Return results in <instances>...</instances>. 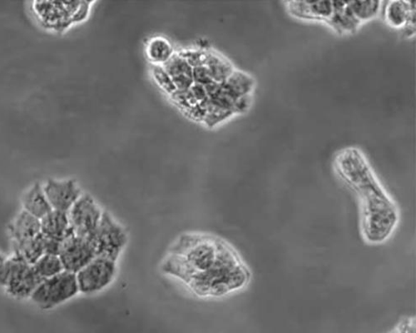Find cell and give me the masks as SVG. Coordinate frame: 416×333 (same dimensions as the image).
Masks as SVG:
<instances>
[{"instance_id": "cell-1", "label": "cell", "mask_w": 416, "mask_h": 333, "mask_svg": "<svg viewBox=\"0 0 416 333\" xmlns=\"http://www.w3.org/2000/svg\"><path fill=\"white\" fill-rule=\"evenodd\" d=\"M162 270L200 297H220L244 290L251 280L249 266L219 237L188 233L168 251Z\"/></svg>"}, {"instance_id": "cell-2", "label": "cell", "mask_w": 416, "mask_h": 333, "mask_svg": "<svg viewBox=\"0 0 416 333\" xmlns=\"http://www.w3.org/2000/svg\"><path fill=\"white\" fill-rule=\"evenodd\" d=\"M336 175L354 193L359 205L360 236L366 245H384L400 222L397 203L381 185L368 159L358 148H348L336 155Z\"/></svg>"}, {"instance_id": "cell-3", "label": "cell", "mask_w": 416, "mask_h": 333, "mask_svg": "<svg viewBox=\"0 0 416 333\" xmlns=\"http://www.w3.org/2000/svg\"><path fill=\"white\" fill-rule=\"evenodd\" d=\"M43 281L33 265L17 253L8 258L0 267V285L6 288L9 295L16 299L31 297Z\"/></svg>"}, {"instance_id": "cell-4", "label": "cell", "mask_w": 416, "mask_h": 333, "mask_svg": "<svg viewBox=\"0 0 416 333\" xmlns=\"http://www.w3.org/2000/svg\"><path fill=\"white\" fill-rule=\"evenodd\" d=\"M78 292L76 273L64 270L43 280L32 293L31 299L41 309L48 310L71 299Z\"/></svg>"}, {"instance_id": "cell-5", "label": "cell", "mask_w": 416, "mask_h": 333, "mask_svg": "<svg viewBox=\"0 0 416 333\" xmlns=\"http://www.w3.org/2000/svg\"><path fill=\"white\" fill-rule=\"evenodd\" d=\"M74 235L96 243V235L103 212L91 196L83 195L68 212Z\"/></svg>"}, {"instance_id": "cell-6", "label": "cell", "mask_w": 416, "mask_h": 333, "mask_svg": "<svg viewBox=\"0 0 416 333\" xmlns=\"http://www.w3.org/2000/svg\"><path fill=\"white\" fill-rule=\"evenodd\" d=\"M127 241L125 230L110 213L103 212L96 235L97 257L116 262Z\"/></svg>"}, {"instance_id": "cell-7", "label": "cell", "mask_w": 416, "mask_h": 333, "mask_svg": "<svg viewBox=\"0 0 416 333\" xmlns=\"http://www.w3.org/2000/svg\"><path fill=\"white\" fill-rule=\"evenodd\" d=\"M116 273V262L96 257L76 273L78 290L85 294L102 291L110 285Z\"/></svg>"}, {"instance_id": "cell-8", "label": "cell", "mask_w": 416, "mask_h": 333, "mask_svg": "<svg viewBox=\"0 0 416 333\" xmlns=\"http://www.w3.org/2000/svg\"><path fill=\"white\" fill-rule=\"evenodd\" d=\"M58 256L64 270L77 273L97 257L96 243L78 237L73 232L63 242Z\"/></svg>"}, {"instance_id": "cell-9", "label": "cell", "mask_w": 416, "mask_h": 333, "mask_svg": "<svg viewBox=\"0 0 416 333\" xmlns=\"http://www.w3.org/2000/svg\"><path fill=\"white\" fill-rule=\"evenodd\" d=\"M43 190L53 210L68 213L82 196L80 188L72 180H48Z\"/></svg>"}, {"instance_id": "cell-10", "label": "cell", "mask_w": 416, "mask_h": 333, "mask_svg": "<svg viewBox=\"0 0 416 333\" xmlns=\"http://www.w3.org/2000/svg\"><path fill=\"white\" fill-rule=\"evenodd\" d=\"M41 233V220L24 210L19 213L16 220L9 225V235L14 250L32 241Z\"/></svg>"}, {"instance_id": "cell-11", "label": "cell", "mask_w": 416, "mask_h": 333, "mask_svg": "<svg viewBox=\"0 0 416 333\" xmlns=\"http://www.w3.org/2000/svg\"><path fill=\"white\" fill-rule=\"evenodd\" d=\"M286 6L291 16L305 21L328 24L333 12V1H291L287 2Z\"/></svg>"}, {"instance_id": "cell-12", "label": "cell", "mask_w": 416, "mask_h": 333, "mask_svg": "<svg viewBox=\"0 0 416 333\" xmlns=\"http://www.w3.org/2000/svg\"><path fill=\"white\" fill-rule=\"evenodd\" d=\"M43 235L63 242L73 232L68 212L52 210L41 220Z\"/></svg>"}, {"instance_id": "cell-13", "label": "cell", "mask_w": 416, "mask_h": 333, "mask_svg": "<svg viewBox=\"0 0 416 333\" xmlns=\"http://www.w3.org/2000/svg\"><path fill=\"white\" fill-rule=\"evenodd\" d=\"M254 81L249 74L234 71L224 82L220 83V91L235 104L241 97L250 96Z\"/></svg>"}, {"instance_id": "cell-14", "label": "cell", "mask_w": 416, "mask_h": 333, "mask_svg": "<svg viewBox=\"0 0 416 333\" xmlns=\"http://www.w3.org/2000/svg\"><path fill=\"white\" fill-rule=\"evenodd\" d=\"M162 66L171 76L177 89L186 91V89H189L194 83L193 68L180 53H173L170 61H167Z\"/></svg>"}, {"instance_id": "cell-15", "label": "cell", "mask_w": 416, "mask_h": 333, "mask_svg": "<svg viewBox=\"0 0 416 333\" xmlns=\"http://www.w3.org/2000/svg\"><path fill=\"white\" fill-rule=\"evenodd\" d=\"M23 210L41 220L53 208L47 200L43 187L36 183L24 193L22 198Z\"/></svg>"}, {"instance_id": "cell-16", "label": "cell", "mask_w": 416, "mask_h": 333, "mask_svg": "<svg viewBox=\"0 0 416 333\" xmlns=\"http://www.w3.org/2000/svg\"><path fill=\"white\" fill-rule=\"evenodd\" d=\"M333 12L328 24L340 34L355 32L360 26V22L351 12L348 2L333 1Z\"/></svg>"}, {"instance_id": "cell-17", "label": "cell", "mask_w": 416, "mask_h": 333, "mask_svg": "<svg viewBox=\"0 0 416 333\" xmlns=\"http://www.w3.org/2000/svg\"><path fill=\"white\" fill-rule=\"evenodd\" d=\"M385 17L389 26L403 29L411 18L415 17V3L412 1H390L385 7Z\"/></svg>"}, {"instance_id": "cell-18", "label": "cell", "mask_w": 416, "mask_h": 333, "mask_svg": "<svg viewBox=\"0 0 416 333\" xmlns=\"http://www.w3.org/2000/svg\"><path fill=\"white\" fill-rule=\"evenodd\" d=\"M216 83H222L229 78L235 69L227 58L219 54L208 52L205 66Z\"/></svg>"}, {"instance_id": "cell-19", "label": "cell", "mask_w": 416, "mask_h": 333, "mask_svg": "<svg viewBox=\"0 0 416 333\" xmlns=\"http://www.w3.org/2000/svg\"><path fill=\"white\" fill-rule=\"evenodd\" d=\"M148 58L156 66L165 64L173 56V49L170 42L165 39L155 38L148 43L147 47Z\"/></svg>"}, {"instance_id": "cell-20", "label": "cell", "mask_w": 416, "mask_h": 333, "mask_svg": "<svg viewBox=\"0 0 416 333\" xmlns=\"http://www.w3.org/2000/svg\"><path fill=\"white\" fill-rule=\"evenodd\" d=\"M38 275L43 280L59 275L64 271L61 257L58 255H44L33 265Z\"/></svg>"}, {"instance_id": "cell-21", "label": "cell", "mask_w": 416, "mask_h": 333, "mask_svg": "<svg viewBox=\"0 0 416 333\" xmlns=\"http://www.w3.org/2000/svg\"><path fill=\"white\" fill-rule=\"evenodd\" d=\"M14 253L21 255L31 265H33L39 258L46 255L44 236L41 233L34 240L14 250Z\"/></svg>"}, {"instance_id": "cell-22", "label": "cell", "mask_w": 416, "mask_h": 333, "mask_svg": "<svg viewBox=\"0 0 416 333\" xmlns=\"http://www.w3.org/2000/svg\"><path fill=\"white\" fill-rule=\"evenodd\" d=\"M349 8L355 17L361 23L371 21L380 12L381 3L380 1H350Z\"/></svg>"}, {"instance_id": "cell-23", "label": "cell", "mask_w": 416, "mask_h": 333, "mask_svg": "<svg viewBox=\"0 0 416 333\" xmlns=\"http://www.w3.org/2000/svg\"><path fill=\"white\" fill-rule=\"evenodd\" d=\"M201 103L206 109V116L203 121L209 127H214L217 124L226 121V119L230 118L234 113L229 111V109L216 106L215 103L211 102L208 98Z\"/></svg>"}, {"instance_id": "cell-24", "label": "cell", "mask_w": 416, "mask_h": 333, "mask_svg": "<svg viewBox=\"0 0 416 333\" xmlns=\"http://www.w3.org/2000/svg\"><path fill=\"white\" fill-rule=\"evenodd\" d=\"M152 73L158 86L166 93H170L171 96L173 92L177 91V88L171 76L163 66H155L152 68Z\"/></svg>"}, {"instance_id": "cell-25", "label": "cell", "mask_w": 416, "mask_h": 333, "mask_svg": "<svg viewBox=\"0 0 416 333\" xmlns=\"http://www.w3.org/2000/svg\"><path fill=\"white\" fill-rule=\"evenodd\" d=\"M171 97L172 101L183 109L185 113L189 111L193 106H195L197 103H199L197 102L195 97L193 96L190 88L186 89V91H180V89H177L175 92H173L171 94Z\"/></svg>"}, {"instance_id": "cell-26", "label": "cell", "mask_w": 416, "mask_h": 333, "mask_svg": "<svg viewBox=\"0 0 416 333\" xmlns=\"http://www.w3.org/2000/svg\"><path fill=\"white\" fill-rule=\"evenodd\" d=\"M186 59L192 68L204 66L207 61V51H184L178 53Z\"/></svg>"}, {"instance_id": "cell-27", "label": "cell", "mask_w": 416, "mask_h": 333, "mask_svg": "<svg viewBox=\"0 0 416 333\" xmlns=\"http://www.w3.org/2000/svg\"><path fill=\"white\" fill-rule=\"evenodd\" d=\"M193 81L204 86L214 82L206 66L193 68Z\"/></svg>"}, {"instance_id": "cell-28", "label": "cell", "mask_w": 416, "mask_h": 333, "mask_svg": "<svg viewBox=\"0 0 416 333\" xmlns=\"http://www.w3.org/2000/svg\"><path fill=\"white\" fill-rule=\"evenodd\" d=\"M186 113L192 119H195L197 121H203L206 116V109L203 104L199 102L196 104L195 106H193L186 112Z\"/></svg>"}, {"instance_id": "cell-29", "label": "cell", "mask_w": 416, "mask_h": 333, "mask_svg": "<svg viewBox=\"0 0 416 333\" xmlns=\"http://www.w3.org/2000/svg\"><path fill=\"white\" fill-rule=\"evenodd\" d=\"M190 91L195 97L197 102L204 101L207 98V93L206 88L202 84L193 83L192 86L190 87Z\"/></svg>"}, {"instance_id": "cell-30", "label": "cell", "mask_w": 416, "mask_h": 333, "mask_svg": "<svg viewBox=\"0 0 416 333\" xmlns=\"http://www.w3.org/2000/svg\"><path fill=\"white\" fill-rule=\"evenodd\" d=\"M6 260V258L3 256L1 252H0V267H1L3 265V263Z\"/></svg>"}]
</instances>
